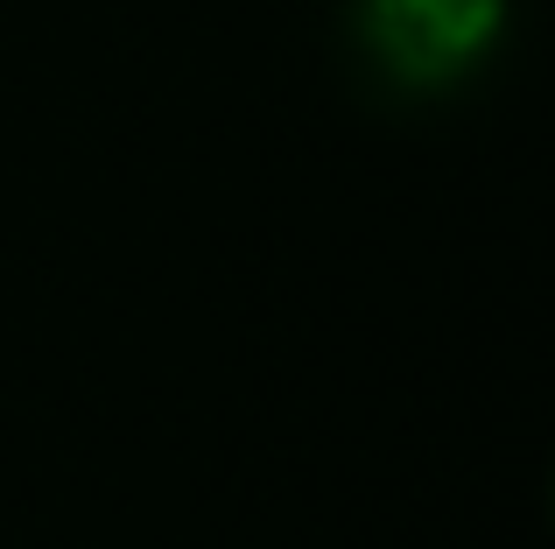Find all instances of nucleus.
<instances>
[{
  "mask_svg": "<svg viewBox=\"0 0 555 549\" xmlns=\"http://www.w3.org/2000/svg\"><path fill=\"white\" fill-rule=\"evenodd\" d=\"M506 0H366L373 56L408 85H443L486 56Z\"/></svg>",
  "mask_w": 555,
  "mask_h": 549,
  "instance_id": "nucleus-1",
  "label": "nucleus"
}]
</instances>
